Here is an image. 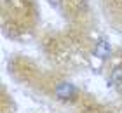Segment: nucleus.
Wrapping results in <instances>:
<instances>
[{
	"label": "nucleus",
	"instance_id": "20e7f679",
	"mask_svg": "<svg viewBox=\"0 0 122 113\" xmlns=\"http://www.w3.org/2000/svg\"><path fill=\"white\" fill-rule=\"evenodd\" d=\"M51 4H52V5H56V7H58V5H59V0H51Z\"/></svg>",
	"mask_w": 122,
	"mask_h": 113
},
{
	"label": "nucleus",
	"instance_id": "7ed1b4c3",
	"mask_svg": "<svg viewBox=\"0 0 122 113\" xmlns=\"http://www.w3.org/2000/svg\"><path fill=\"white\" fill-rule=\"evenodd\" d=\"M112 82L113 84H122V68H117L112 73Z\"/></svg>",
	"mask_w": 122,
	"mask_h": 113
},
{
	"label": "nucleus",
	"instance_id": "f03ea898",
	"mask_svg": "<svg viewBox=\"0 0 122 113\" xmlns=\"http://www.w3.org/2000/svg\"><path fill=\"white\" fill-rule=\"evenodd\" d=\"M110 44L107 42V40H101V42H98V45H96V49H94V54L98 56V58H101V59H105V58H108L110 56Z\"/></svg>",
	"mask_w": 122,
	"mask_h": 113
},
{
	"label": "nucleus",
	"instance_id": "f257e3e1",
	"mask_svg": "<svg viewBox=\"0 0 122 113\" xmlns=\"http://www.w3.org/2000/svg\"><path fill=\"white\" fill-rule=\"evenodd\" d=\"M73 92H75V89H73L71 84H59V85L56 87V94L61 99H70Z\"/></svg>",
	"mask_w": 122,
	"mask_h": 113
}]
</instances>
